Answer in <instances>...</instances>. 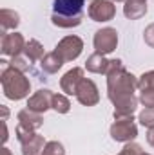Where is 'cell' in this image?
<instances>
[{
  "mask_svg": "<svg viewBox=\"0 0 154 155\" xmlns=\"http://www.w3.org/2000/svg\"><path fill=\"white\" fill-rule=\"evenodd\" d=\"M2 63V74H0V83H2V90H4V96L7 99H13V101H20L24 97L29 96V90H31V83L29 79L26 78V72L11 67L7 61H0Z\"/></svg>",
  "mask_w": 154,
  "mask_h": 155,
  "instance_id": "obj_2",
  "label": "cell"
},
{
  "mask_svg": "<svg viewBox=\"0 0 154 155\" xmlns=\"http://www.w3.org/2000/svg\"><path fill=\"white\" fill-rule=\"evenodd\" d=\"M82 51H83V41H82L80 36H75V35L62 38L58 41L56 49H54V52H56L64 61H73V60H76L78 56L82 54Z\"/></svg>",
  "mask_w": 154,
  "mask_h": 155,
  "instance_id": "obj_5",
  "label": "cell"
},
{
  "mask_svg": "<svg viewBox=\"0 0 154 155\" xmlns=\"http://www.w3.org/2000/svg\"><path fill=\"white\" fill-rule=\"evenodd\" d=\"M123 15L129 20H138V18H142V16L147 15V4H138V2L127 0L125 5H123Z\"/></svg>",
  "mask_w": 154,
  "mask_h": 155,
  "instance_id": "obj_17",
  "label": "cell"
},
{
  "mask_svg": "<svg viewBox=\"0 0 154 155\" xmlns=\"http://www.w3.org/2000/svg\"><path fill=\"white\" fill-rule=\"evenodd\" d=\"M24 54L29 61H40L45 54H44V45L40 43L38 40H29L26 43V49H24Z\"/></svg>",
  "mask_w": 154,
  "mask_h": 155,
  "instance_id": "obj_19",
  "label": "cell"
},
{
  "mask_svg": "<svg viewBox=\"0 0 154 155\" xmlns=\"http://www.w3.org/2000/svg\"><path fill=\"white\" fill-rule=\"evenodd\" d=\"M143 155H151V153H143Z\"/></svg>",
  "mask_w": 154,
  "mask_h": 155,
  "instance_id": "obj_35",
  "label": "cell"
},
{
  "mask_svg": "<svg viewBox=\"0 0 154 155\" xmlns=\"http://www.w3.org/2000/svg\"><path fill=\"white\" fill-rule=\"evenodd\" d=\"M107 65H109V60L103 54H98V52L91 54L87 58V61H85V69L89 72H93V74H105Z\"/></svg>",
  "mask_w": 154,
  "mask_h": 155,
  "instance_id": "obj_14",
  "label": "cell"
},
{
  "mask_svg": "<svg viewBox=\"0 0 154 155\" xmlns=\"http://www.w3.org/2000/svg\"><path fill=\"white\" fill-rule=\"evenodd\" d=\"M42 155H65V150H64V144L58 143V141H49L44 148Z\"/></svg>",
  "mask_w": 154,
  "mask_h": 155,
  "instance_id": "obj_22",
  "label": "cell"
},
{
  "mask_svg": "<svg viewBox=\"0 0 154 155\" xmlns=\"http://www.w3.org/2000/svg\"><path fill=\"white\" fill-rule=\"evenodd\" d=\"M143 40H145V43H147L149 47L154 49V24H149V25L145 27V31H143Z\"/></svg>",
  "mask_w": 154,
  "mask_h": 155,
  "instance_id": "obj_28",
  "label": "cell"
},
{
  "mask_svg": "<svg viewBox=\"0 0 154 155\" xmlns=\"http://www.w3.org/2000/svg\"><path fill=\"white\" fill-rule=\"evenodd\" d=\"M15 134H16V139L20 141V144H24V143H26V141H29L37 132H33V130H29V128H26V126L18 124V126H16V130H15Z\"/></svg>",
  "mask_w": 154,
  "mask_h": 155,
  "instance_id": "obj_25",
  "label": "cell"
},
{
  "mask_svg": "<svg viewBox=\"0 0 154 155\" xmlns=\"http://www.w3.org/2000/svg\"><path fill=\"white\" fill-rule=\"evenodd\" d=\"M113 2H125V0H113Z\"/></svg>",
  "mask_w": 154,
  "mask_h": 155,
  "instance_id": "obj_34",
  "label": "cell"
},
{
  "mask_svg": "<svg viewBox=\"0 0 154 155\" xmlns=\"http://www.w3.org/2000/svg\"><path fill=\"white\" fill-rule=\"evenodd\" d=\"M93 45H94V51L98 54H111L114 52L116 47H118V33L113 27H103L100 31L94 33V38H93Z\"/></svg>",
  "mask_w": 154,
  "mask_h": 155,
  "instance_id": "obj_4",
  "label": "cell"
},
{
  "mask_svg": "<svg viewBox=\"0 0 154 155\" xmlns=\"http://www.w3.org/2000/svg\"><path fill=\"white\" fill-rule=\"evenodd\" d=\"M53 97H54V94L49 88H40L27 99V108L33 112L44 114L49 108H53Z\"/></svg>",
  "mask_w": 154,
  "mask_h": 155,
  "instance_id": "obj_9",
  "label": "cell"
},
{
  "mask_svg": "<svg viewBox=\"0 0 154 155\" xmlns=\"http://www.w3.org/2000/svg\"><path fill=\"white\" fill-rule=\"evenodd\" d=\"M51 22H53L56 27L71 29V27H78V25L82 24V15H78V16H65V15H56V13H53Z\"/></svg>",
  "mask_w": 154,
  "mask_h": 155,
  "instance_id": "obj_18",
  "label": "cell"
},
{
  "mask_svg": "<svg viewBox=\"0 0 154 155\" xmlns=\"http://www.w3.org/2000/svg\"><path fill=\"white\" fill-rule=\"evenodd\" d=\"M0 24H2V35H5L7 29H16L20 24V15L13 9H2L0 11Z\"/></svg>",
  "mask_w": 154,
  "mask_h": 155,
  "instance_id": "obj_16",
  "label": "cell"
},
{
  "mask_svg": "<svg viewBox=\"0 0 154 155\" xmlns=\"http://www.w3.org/2000/svg\"><path fill=\"white\" fill-rule=\"evenodd\" d=\"M113 141L116 143H131L136 139L138 135V126L134 123V117H121V119H114V123L111 124L109 130Z\"/></svg>",
  "mask_w": 154,
  "mask_h": 155,
  "instance_id": "obj_3",
  "label": "cell"
},
{
  "mask_svg": "<svg viewBox=\"0 0 154 155\" xmlns=\"http://www.w3.org/2000/svg\"><path fill=\"white\" fill-rule=\"evenodd\" d=\"M85 0H54V11L56 15H65V16H78L82 15Z\"/></svg>",
  "mask_w": 154,
  "mask_h": 155,
  "instance_id": "obj_11",
  "label": "cell"
},
{
  "mask_svg": "<svg viewBox=\"0 0 154 155\" xmlns=\"http://www.w3.org/2000/svg\"><path fill=\"white\" fill-rule=\"evenodd\" d=\"M2 155H13V153H11V150H9V148H5V146H4V148H2Z\"/></svg>",
  "mask_w": 154,
  "mask_h": 155,
  "instance_id": "obj_32",
  "label": "cell"
},
{
  "mask_svg": "<svg viewBox=\"0 0 154 155\" xmlns=\"http://www.w3.org/2000/svg\"><path fill=\"white\" fill-rule=\"evenodd\" d=\"M83 79V69L82 67H73L71 71H67L62 79H60V87L67 96H76L78 85Z\"/></svg>",
  "mask_w": 154,
  "mask_h": 155,
  "instance_id": "obj_10",
  "label": "cell"
},
{
  "mask_svg": "<svg viewBox=\"0 0 154 155\" xmlns=\"http://www.w3.org/2000/svg\"><path fill=\"white\" fill-rule=\"evenodd\" d=\"M138 121L147 126V128H152L154 126V108H143L138 116Z\"/></svg>",
  "mask_w": 154,
  "mask_h": 155,
  "instance_id": "obj_23",
  "label": "cell"
},
{
  "mask_svg": "<svg viewBox=\"0 0 154 155\" xmlns=\"http://www.w3.org/2000/svg\"><path fill=\"white\" fill-rule=\"evenodd\" d=\"M145 152L142 150V146L140 144H136V143H125V146L121 148V152L118 155H143Z\"/></svg>",
  "mask_w": 154,
  "mask_h": 155,
  "instance_id": "obj_26",
  "label": "cell"
},
{
  "mask_svg": "<svg viewBox=\"0 0 154 155\" xmlns=\"http://www.w3.org/2000/svg\"><path fill=\"white\" fill-rule=\"evenodd\" d=\"M140 103L145 107V108H154V90L149 88V90H140Z\"/></svg>",
  "mask_w": 154,
  "mask_h": 155,
  "instance_id": "obj_24",
  "label": "cell"
},
{
  "mask_svg": "<svg viewBox=\"0 0 154 155\" xmlns=\"http://www.w3.org/2000/svg\"><path fill=\"white\" fill-rule=\"evenodd\" d=\"M45 144H47V143H45L44 135L35 134L29 141H26V143L22 144V155H40L44 152Z\"/></svg>",
  "mask_w": 154,
  "mask_h": 155,
  "instance_id": "obj_15",
  "label": "cell"
},
{
  "mask_svg": "<svg viewBox=\"0 0 154 155\" xmlns=\"http://www.w3.org/2000/svg\"><path fill=\"white\" fill-rule=\"evenodd\" d=\"M9 65H11V67H15V69H18V71H22V72H27V71L31 69L29 60H27V58H22V56L13 58V60L9 61Z\"/></svg>",
  "mask_w": 154,
  "mask_h": 155,
  "instance_id": "obj_27",
  "label": "cell"
},
{
  "mask_svg": "<svg viewBox=\"0 0 154 155\" xmlns=\"http://www.w3.org/2000/svg\"><path fill=\"white\" fill-rule=\"evenodd\" d=\"M26 40L20 33H9V35H4L2 36V54L4 56H11V58H16L24 52L26 49Z\"/></svg>",
  "mask_w": 154,
  "mask_h": 155,
  "instance_id": "obj_8",
  "label": "cell"
},
{
  "mask_svg": "<svg viewBox=\"0 0 154 155\" xmlns=\"http://www.w3.org/2000/svg\"><path fill=\"white\" fill-rule=\"evenodd\" d=\"M0 108H2V121H5V119H7V116H9V110H7V107H0Z\"/></svg>",
  "mask_w": 154,
  "mask_h": 155,
  "instance_id": "obj_31",
  "label": "cell"
},
{
  "mask_svg": "<svg viewBox=\"0 0 154 155\" xmlns=\"http://www.w3.org/2000/svg\"><path fill=\"white\" fill-rule=\"evenodd\" d=\"M105 78H107V96L113 105H116L121 99L134 96V92L138 88V78L131 74L129 71H125L123 61L118 58L109 60Z\"/></svg>",
  "mask_w": 154,
  "mask_h": 155,
  "instance_id": "obj_1",
  "label": "cell"
},
{
  "mask_svg": "<svg viewBox=\"0 0 154 155\" xmlns=\"http://www.w3.org/2000/svg\"><path fill=\"white\" fill-rule=\"evenodd\" d=\"M65 61L53 51V52H47L42 60H40V67H42V71L44 72H47V74H56L60 69H62V65H64Z\"/></svg>",
  "mask_w": 154,
  "mask_h": 155,
  "instance_id": "obj_13",
  "label": "cell"
},
{
  "mask_svg": "<svg viewBox=\"0 0 154 155\" xmlns=\"http://www.w3.org/2000/svg\"><path fill=\"white\" fill-rule=\"evenodd\" d=\"M87 15L93 22H109L116 15V5L113 0H91Z\"/></svg>",
  "mask_w": 154,
  "mask_h": 155,
  "instance_id": "obj_6",
  "label": "cell"
},
{
  "mask_svg": "<svg viewBox=\"0 0 154 155\" xmlns=\"http://www.w3.org/2000/svg\"><path fill=\"white\" fill-rule=\"evenodd\" d=\"M147 143H149V144L154 148V126L147 130Z\"/></svg>",
  "mask_w": 154,
  "mask_h": 155,
  "instance_id": "obj_29",
  "label": "cell"
},
{
  "mask_svg": "<svg viewBox=\"0 0 154 155\" xmlns=\"http://www.w3.org/2000/svg\"><path fill=\"white\" fill-rule=\"evenodd\" d=\"M2 128H4V135H2V143L5 144V143H7V137H9V135H7V124H5V121H2Z\"/></svg>",
  "mask_w": 154,
  "mask_h": 155,
  "instance_id": "obj_30",
  "label": "cell"
},
{
  "mask_svg": "<svg viewBox=\"0 0 154 155\" xmlns=\"http://www.w3.org/2000/svg\"><path fill=\"white\" fill-rule=\"evenodd\" d=\"M138 88H140V90H149V88H152L154 90V71L143 72L142 76L138 78Z\"/></svg>",
  "mask_w": 154,
  "mask_h": 155,
  "instance_id": "obj_21",
  "label": "cell"
},
{
  "mask_svg": "<svg viewBox=\"0 0 154 155\" xmlns=\"http://www.w3.org/2000/svg\"><path fill=\"white\" fill-rule=\"evenodd\" d=\"M18 124H22V126H26V128L37 132L40 126L44 124V117H42V114H38V112H33V110H29V108H24V110L18 112Z\"/></svg>",
  "mask_w": 154,
  "mask_h": 155,
  "instance_id": "obj_12",
  "label": "cell"
},
{
  "mask_svg": "<svg viewBox=\"0 0 154 155\" xmlns=\"http://www.w3.org/2000/svg\"><path fill=\"white\" fill-rule=\"evenodd\" d=\"M76 99L80 105L83 107H94L98 105L100 101V92H98V87L93 79H87L83 78L82 83L78 85V90H76Z\"/></svg>",
  "mask_w": 154,
  "mask_h": 155,
  "instance_id": "obj_7",
  "label": "cell"
},
{
  "mask_svg": "<svg viewBox=\"0 0 154 155\" xmlns=\"http://www.w3.org/2000/svg\"><path fill=\"white\" fill-rule=\"evenodd\" d=\"M127 2V0H125ZM131 2H138V4H147V0H131Z\"/></svg>",
  "mask_w": 154,
  "mask_h": 155,
  "instance_id": "obj_33",
  "label": "cell"
},
{
  "mask_svg": "<svg viewBox=\"0 0 154 155\" xmlns=\"http://www.w3.org/2000/svg\"><path fill=\"white\" fill-rule=\"evenodd\" d=\"M53 110L58 114H67L71 110V103L64 94H54L53 97Z\"/></svg>",
  "mask_w": 154,
  "mask_h": 155,
  "instance_id": "obj_20",
  "label": "cell"
}]
</instances>
